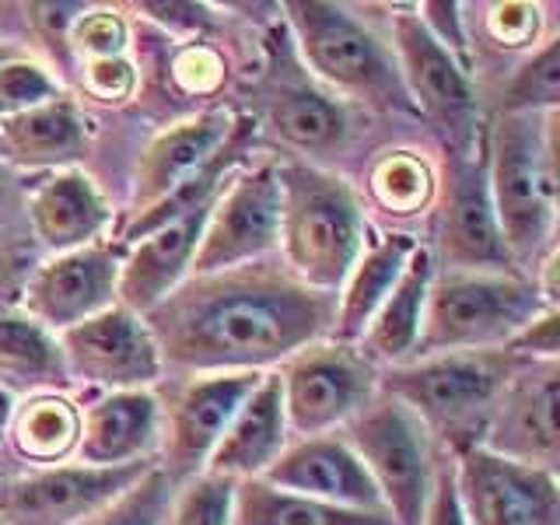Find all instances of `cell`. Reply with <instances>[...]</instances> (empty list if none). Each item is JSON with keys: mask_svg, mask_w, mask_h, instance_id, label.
Segmentation results:
<instances>
[{"mask_svg": "<svg viewBox=\"0 0 560 525\" xmlns=\"http://www.w3.org/2000/svg\"><path fill=\"white\" fill-rule=\"evenodd\" d=\"M434 280V267L428 249L410 253L407 267H402L396 288L389 291V298L382 302V308L375 312V319L368 323L361 343V354L368 361H385L396 364L407 354L417 350L420 340V326H424V305H428V291Z\"/></svg>", "mask_w": 560, "mask_h": 525, "instance_id": "25", "label": "cell"}, {"mask_svg": "<svg viewBox=\"0 0 560 525\" xmlns=\"http://www.w3.org/2000/svg\"><path fill=\"white\" fill-rule=\"evenodd\" d=\"M424 14H417L420 18V25H424L431 32V39L438 46H445L455 60H466V32L459 25V8L455 4H424L420 8Z\"/></svg>", "mask_w": 560, "mask_h": 525, "instance_id": "43", "label": "cell"}, {"mask_svg": "<svg viewBox=\"0 0 560 525\" xmlns=\"http://www.w3.org/2000/svg\"><path fill=\"white\" fill-rule=\"evenodd\" d=\"M560 39H547L501 88V113H557Z\"/></svg>", "mask_w": 560, "mask_h": 525, "instance_id": "34", "label": "cell"}, {"mask_svg": "<svg viewBox=\"0 0 560 525\" xmlns=\"http://www.w3.org/2000/svg\"><path fill=\"white\" fill-rule=\"evenodd\" d=\"M452 472L469 525H560V494L550 469L522 466L472 445Z\"/></svg>", "mask_w": 560, "mask_h": 525, "instance_id": "11", "label": "cell"}, {"mask_svg": "<svg viewBox=\"0 0 560 525\" xmlns=\"http://www.w3.org/2000/svg\"><path fill=\"white\" fill-rule=\"evenodd\" d=\"M84 92L102 105H122V102H130L137 92V70L127 57L88 60Z\"/></svg>", "mask_w": 560, "mask_h": 525, "instance_id": "38", "label": "cell"}, {"mask_svg": "<svg viewBox=\"0 0 560 525\" xmlns=\"http://www.w3.org/2000/svg\"><path fill=\"white\" fill-rule=\"evenodd\" d=\"M158 431H162V410L148 389L109 393L81 413L78 463L98 469L144 463Z\"/></svg>", "mask_w": 560, "mask_h": 525, "instance_id": "21", "label": "cell"}, {"mask_svg": "<svg viewBox=\"0 0 560 525\" xmlns=\"http://www.w3.org/2000/svg\"><path fill=\"white\" fill-rule=\"evenodd\" d=\"M235 480L200 472L175 490L165 525H235Z\"/></svg>", "mask_w": 560, "mask_h": 525, "instance_id": "35", "label": "cell"}, {"mask_svg": "<svg viewBox=\"0 0 560 525\" xmlns=\"http://www.w3.org/2000/svg\"><path fill=\"white\" fill-rule=\"evenodd\" d=\"M214 207V203H210ZM210 207L192 210V214L154 228L144 238L130 245V256L119 262V291L116 305L130 308L133 315H148L154 305L186 284L192 273V256L203 235Z\"/></svg>", "mask_w": 560, "mask_h": 525, "instance_id": "19", "label": "cell"}, {"mask_svg": "<svg viewBox=\"0 0 560 525\" xmlns=\"http://www.w3.org/2000/svg\"><path fill=\"white\" fill-rule=\"evenodd\" d=\"M172 78L189 95L214 92V88L221 84V60L207 46H189V49L179 52V57H175Z\"/></svg>", "mask_w": 560, "mask_h": 525, "instance_id": "40", "label": "cell"}, {"mask_svg": "<svg viewBox=\"0 0 560 525\" xmlns=\"http://www.w3.org/2000/svg\"><path fill=\"white\" fill-rule=\"evenodd\" d=\"M393 39L396 70L410 105L442 122L445 130H466V122L477 113V95H472L466 67L431 39L417 14L393 18Z\"/></svg>", "mask_w": 560, "mask_h": 525, "instance_id": "16", "label": "cell"}, {"mask_svg": "<svg viewBox=\"0 0 560 525\" xmlns=\"http://www.w3.org/2000/svg\"><path fill=\"white\" fill-rule=\"evenodd\" d=\"M288 428L302 438L354 420L375 399V368L347 343H308L280 372Z\"/></svg>", "mask_w": 560, "mask_h": 525, "instance_id": "8", "label": "cell"}, {"mask_svg": "<svg viewBox=\"0 0 560 525\" xmlns=\"http://www.w3.org/2000/svg\"><path fill=\"white\" fill-rule=\"evenodd\" d=\"M557 361H533L490 410L483 448L522 466L557 469Z\"/></svg>", "mask_w": 560, "mask_h": 525, "instance_id": "15", "label": "cell"}, {"mask_svg": "<svg viewBox=\"0 0 560 525\" xmlns=\"http://www.w3.org/2000/svg\"><path fill=\"white\" fill-rule=\"evenodd\" d=\"M483 168L508 256H536L557 214V113H501Z\"/></svg>", "mask_w": 560, "mask_h": 525, "instance_id": "3", "label": "cell"}, {"mask_svg": "<svg viewBox=\"0 0 560 525\" xmlns=\"http://www.w3.org/2000/svg\"><path fill=\"white\" fill-rule=\"evenodd\" d=\"M512 354H529L533 361H557V347H560V332H557V308L539 312L536 319L525 326L518 337L508 343Z\"/></svg>", "mask_w": 560, "mask_h": 525, "instance_id": "41", "label": "cell"}, {"mask_svg": "<svg viewBox=\"0 0 560 525\" xmlns=\"http://www.w3.org/2000/svg\"><path fill=\"white\" fill-rule=\"evenodd\" d=\"M127 22H122L119 11L109 8H95V11H84L74 18L70 25V43L88 60H109V57H122L127 49Z\"/></svg>", "mask_w": 560, "mask_h": 525, "instance_id": "37", "label": "cell"}, {"mask_svg": "<svg viewBox=\"0 0 560 525\" xmlns=\"http://www.w3.org/2000/svg\"><path fill=\"white\" fill-rule=\"evenodd\" d=\"M288 18L305 63L329 88H337L347 98L375 105V109H413L389 52L343 8L319 4V0H294L288 4Z\"/></svg>", "mask_w": 560, "mask_h": 525, "instance_id": "6", "label": "cell"}, {"mask_svg": "<svg viewBox=\"0 0 560 525\" xmlns=\"http://www.w3.org/2000/svg\"><path fill=\"white\" fill-rule=\"evenodd\" d=\"M11 413H14V396L8 389H0V431H8Z\"/></svg>", "mask_w": 560, "mask_h": 525, "instance_id": "44", "label": "cell"}, {"mask_svg": "<svg viewBox=\"0 0 560 525\" xmlns=\"http://www.w3.org/2000/svg\"><path fill=\"white\" fill-rule=\"evenodd\" d=\"M8 57H14V52H11V49H8V46H0V63H4V60H8Z\"/></svg>", "mask_w": 560, "mask_h": 525, "instance_id": "45", "label": "cell"}, {"mask_svg": "<svg viewBox=\"0 0 560 525\" xmlns=\"http://www.w3.org/2000/svg\"><path fill=\"white\" fill-rule=\"evenodd\" d=\"M256 137V127L249 119H235L232 133H228V140L221 144V151L210 158L207 165H200L197 172L189 175V179H183L179 186H175L168 197H162L154 207L140 210V214H133V221L127 224V238L130 245L137 238H144L148 232H154V228H162L168 221H179L186 214H192V210H203L218 200V192L224 189V183L235 175V165L242 162V154L249 151Z\"/></svg>", "mask_w": 560, "mask_h": 525, "instance_id": "28", "label": "cell"}, {"mask_svg": "<svg viewBox=\"0 0 560 525\" xmlns=\"http://www.w3.org/2000/svg\"><path fill=\"white\" fill-rule=\"evenodd\" d=\"M512 350H469V354H431L399 364L385 378V396L399 399L431 428L469 424L483 410H494L504 385L512 382Z\"/></svg>", "mask_w": 560, "mask_h": 525, "instance_id": "7", "label": "cell"}, {"mask_svg": "<svg viewBox=\"0 0 560 525\" xmlns=\"http://www.w3.org/2000/svg\"><path fill=\"white\" fill-rule=\"evenodd\" d=\"M57 98H63V92H60V84L49 78L46 67L25 57H8L0 63V119L22 116Z\"/></svg>", "mask_w": 560, "mask_h": 525, "instance_id": "36", "label": "cell"}, {"mask_svg": "<svg viewBox=\"0 0 560 525\" xmlns=\"http://www.w3.org/2000/svg\"><path fill=\"white\" fill-rule=\"evenodd\" d=\"M417 249V242L410 235H385L375 245H364V253L350 267V273L340 284V302L332 305V332L337 343H358L364 337L368 323L375 319V312L396 288V280L407 267L410 253Z\"/></svg>", "mask_w": 560, "mask_h": 525, "instance_id": "24", "label": "cell"}, {"mask_svg": "<svg viewBox=\"0 0 560 525\" xmlns=\"http://www.w3.org/2000/svg\"><path fill=\"white\" fill-rule=\"evenodd\" d=\"M175 501V480L162 466H151L137 483L116 494L98 512L84 515L74 525H165Z\"/></svg>", "mask_w": 560, "mask_h": 525, "instance_id": "33", "label": "cell"}, {"mask_svg": "<svg viewBox=\"0 0 560 525\" xmlns=\"http://www.w3.org/2000/svg\"><path fill=\"white\" fill-rule=\"evenodd\" d=\"M438 242H442V256L448 267L463 273H504V267L512 262L498 228L494 203H490L483 162L455 158L448 165L442 238Z\"/></svg>", "mask_w": 560, "mask_h": 525, "instance_id": "17", "label": "cell"}, {"mask_svg": "<svg viewBox=\"0 0 560 525\" xmlns=\"http://www.w3.org/2000/svg\"><path fill=\"white\" fill-rule=\"evenodd\" d=\"M0 525H4V522H0Z\"/></svg>", "mask_w": 560, "mask_h": 525, "instance_id": "46", "label": "cell"}, {"mask_svg": "<svg viewBox=\"0 0 560 525\" xmlns=\"http://www.w3.org/2000/svg\"><path fill=\"white\" fill-rule=\"evenodd\" d=\"M67 378H84L109 393L148 389L162 375V350H158L144 315L113 305L92 319L57 332Z\"/></svg>", "mask_w": 560, "mask_h": 525, "instance_id": "10", "label": "cell"}, {"mask_svg": "<svg viewBox=\"0 0 560 525\" xmlns=\"http://www.w3.org/2000/svg\"><path fill=\"white\" fill-rule=\"evenodd\" d=\"M8 438L14 452L35 466H63L70 455H78L81 442V410L74 399L57 389L28 393L18 402L8 424Z\"/></svg>", "mask_w": 560, "mask_h": 525, "instance_id": "27", "label": "cell"}, {"mask_svg": "<svg viewBox=\"0 0 560 525\" xmlns=\"http://www.w3.org/2000/svg\"><path fill=\"white\" fill-rule=\"evenodd\" d=\"M84 151V122L67 98L0 119V154L25 168H60Z\"/></svg>", "mask_w": 560, "mask_h": 525, "instance_id": "26", "label": "cell"}, {"mask_svg": "<svg viewBox=\"0 0 560 525\" xmlns=\"http://www.w3.org/2000/svg\"><path fill=\"white\" fill-rule=\"evenodd\" d=\"M280 245L291 277L305 288L332 294L364 253V210L340 175L315 165L277 168Z\"/></svg>", "mask_w": 560, "mask_h": 525, "instance_id": "2", "label": "cell"}, {"mask_svg": "<svg viewBox=\"0 0 560 525\" xmlns=\"http://www.w3.org/2000/svg\"><path fill=\"white\" fill-rule=\"evenodd\" d=\"M151 463L130 466H84L63 463L35 469L28 477L0 490V522L4 525H74L84 515L98 512L130 483H137Z\"/></svg>", "mask_w": 560, "mask_h": 525, "instance_id": "12", "label": "cell"}, {"mask_svg": "<svg viewBox=\"0 0 560 525\" xmlns=\"http://www.w3.org/2000/svg\"><path fill=\"white\" fill-rule=\"evenodd\" d=\"M67 378L57 332L32 323L28 315L0 312V389L46 393Z\"/></svg>", "mask_w": 560, "mask_h": 525, "instance_id": "30", "label": "cell"}, {"mask_svg": "<svg viewBox=\"0 0 560 525\" xmlns=\"http://www.w3.org/2000/svg\"><path fill=\"white\" fill-rule=\"evenodd\" d=\"M542 302L536 280L515 273H463L452 270L431 280L424 326H420L417 354H469V350H508L518 332L539 312Z\"/></svg>", "mask_w": 560, "mask_h": 525, "instance_id": "4", "label": "cell"}, {"mask_svg": "<svg viewBox=\"0 0 560 525\" xmlns=\"http://www.w3.org/2000/svg\"><path fill=\"white\" fill-rule=\"evenodd\" d=\"M109 218L113 210L105 203L102 189L95 186L92 175L78 168H60L46 175L28 197L32 232L52 253H70L98 242Z\"/></svg>", "mask_w": 560, "mask_h": 525, "instance_id": "23", "label": "cell"}, {"mask_svg": "<svg viewBox=\"0 0 560 525\" xmlns=\"http://www.w3.org/2000/svg\"><path fill=\"white\" fill-rule=\"evenodd\" d=\"M487 32L498 46H533L539 35V8L533 4H494L487 14Z\"/></svg>", "mask_w": 560, "mask_h": 525, "instance_id": "39", "label": "cell"}, {"mask_svg": "<svg viewBox=\"0 0 560 525\" xmlns=\"http://www.w3.org/2000/svg\"><path fill=\"white\" fill-rule=\"evenodd\" d=\"M420 525H469L452 469H438L434 472V487H431V498H428V508H424V518H420Z\"/></svg>", "mask_w": 560, "mask_h": 525, "instance_id": "42", "label": "cell"}, {"mask_svg": "<svg viewBox=\"0 0 560 525\" xmlns=\"http://www.w3.org/2000/svg\"><path fill=\"white\" fill-rule=\"evenodd\" d=\"M262 372H207L189 382L165 420V472L179 483L207 469L232 417L256 389Z\"/></svg>", "mask_w": 560, "mask_h": 525, "instance_id": "14", "label": "cell"}, {"mask_svg": "<svg viewBox=\"0 0 560 525\" xmlns=\"http://www.w3.org/2000/svg\"><path fill=\"white\" fill-rule=\"evenodd\" d=\"M144 323L162 361L197 372H259L319 340L332 326V294L249 262L189 277Z\"/></svg>", "mask_w": 560, "mask_h": 525, "instance_id": "1", "label": "cell"}, {"mask_svg": "<svg viewBox=\"0 0 560 525\" xmlns=\"http://www.w3.org/2000/svg\"><path fill=\"white\" fill-rule=\"evenodd\" d=\"M119 259L109 245L92 242L70 253H52L25 288V315L49 332H63L116 305Z\"/></svg>", "mask_w": 560, "mask_h": 525, "instance_id": "13", "label": "cell"}, {"mask_svg": "<svg viewBox=\"0 0 560 525\" xmlns=\"http://www.w3.org/2000/svg\"><path fill=\"white\" fill-rule=\"evenodd\" d=\"M235 525H396L385 508H340L315 498H298L267 480L235 487Z\"/></svg>", "mask_w": 560, "mask_h": 525, "instance_id": "29", "label": "cell"}, {"mask_svg": "<svg viewBox=\"0 0 560 525\" xmlns=\"http://www.w3.org/2000/svg\"><path fill=\"white\" fill-rule=\"evenodd\" d=\"M259 480H267L277 490H288V494L340 508H382V498L364 463L343 438L332 434L288 442V448L277 455V463Z\"/></svg>", "mask_w": 560, "mask_h": 525, "instance_id": "18", "label": "cell"}, {"mask_svg": "<svg viewBox=\"0 0 560 525\" xmlns=\"http://www.w3.org/2000/svg\"><path fill=\"white\" fill-rule=\"evenodd\" d=\"M232 127H235V116H228L221 109H210V113L175 122V127L165 133H158L137 162L133 214L154 207L162 197H168V192L183 179H189L200 165H207L210 158L221 151Z\"/></svg>", "mask_w": 560, "mask_h": 525, "instance_id": "22", "label": "cell"}, {"mask_svg": "<svg viewBox=\"0 0 560 525\" xmlns=\"http://www.w3.org/2000/svg\"><path fill=\"white\" fill-rule=\"evenodd\" d=\"M368 197L385 218L413 221L424 218L438 197V175L424 154L410 148L382 151L368 168Z\"/></svg>", "mask_w": 560, "mask_h": 525, "instance_id": "31", "label": "cell"}, {"mask_svg": "<svg viewBox=\"0 0 560 525\" xmlns=\"http://www.w3.org/2000/svg\"><path fill=\"white\" fill-rule=\"evenodd\" d=\"M343 442L354 448L372 477L382 508L396 525H420L434 487L431 431L410 407L393 396H378L347 420Z\"/></svg>", "mask_w": 560, "mask_h": 525, "instance_id": "5", "label": "cell"}, {"mask_svg": "<svg viewBox=\"0 0 560 525\" xmlns=\"http://www.w3.org/2000/svg\"><path fill=\"white\" fill-rule=\"evenodd\" d=\"M270 127L298 151H329L347 137V119L337 102L312 88H284L270 105Z\"/></svg>", "mask_w": 560, "mask_h": 525, "instance_id": "32", "label": "cell"}, {"mask_svg": "<svg viewBox=\"0 0 560 525\" xmlns=\"http://www.w3.org/2000/svg\"><path fill=\"white\" fill-rule=\"evenodd\" d=\"M280 245L277 165L232 175L210 207L189 277H207L259 262Z\"/></svg>", "mask_w": 560, "mask_h": 525, "instance_id": "9", "label": "cell"}, {"mask_svg": "<svg viewBox=\"0 0 560 525\" xmlns=\"http://www.w3.org/2000/svg\"><path fill=\"white\" fill-rule=\"evenodd\" d=\"M288 442L291 428L284 413V393H280V375L267 372L259 375L256 389L245 396L238 413L232 417L218 448L210 452L203 472L228 477L235 483L259 480L277 463V455L288 448Z\"/></svg>", "mask_w": 560, "mask_h": 525, "instance_id": "20", "label": "cell"}]
</instances>
